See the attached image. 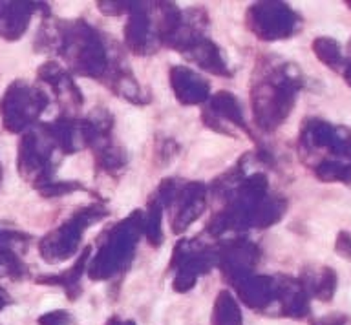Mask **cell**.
Here are the masks:
<instances>
[{
  "mask_svg": "<svg viewBox=\"0 0 351 325\" xmlns=\"http://www.w3.org/2000/svg\"><path fill=\"white\" fill-rule=\"evenodd\" d=\"M8 300H10V298H8V294H5V292L0 289V309L4 307L5 303H8Z\"/></svg>",
  "mask_w": 351,
  "mask_h": 325,
  "instance_id": "cell-1",
  "label": "cell"
}]
</instances>
